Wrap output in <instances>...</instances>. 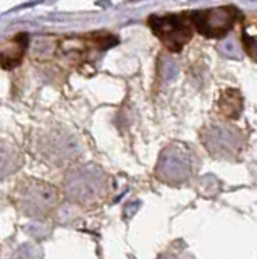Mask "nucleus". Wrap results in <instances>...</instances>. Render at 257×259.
Listing matches in <instances>:
<instances>
[{"label": "nucleus", "mask_w": 257, "mask_h": 259, "mask_svg": "<svg viewBox=\"0 0 257 259\" xmlns=\"http://www.w3.org/2000/svg\"><path fill=\"white\" fill-rule=\"evenodd\" d=\"M13 199L15 204L25 215L44 217L57 206L59 191L55 186L45 182L25 180L15 190Z\"/></svg>", "instance_id": "nucleus-1"}, {"label": "nucleus", "mask_w": 257, "mask_h": 259, "mask_svg": "<svg viewBox=\"0 0 257 259\" xmlns=\"http://www.w3.org/2000/svg\"><path fill=\"white\" fill-rule=\"evenodd\" d=\"M65 191L79 204H92L107 194V177L92 165L76 168L65 178Z\"/></svg>", "instance_id": "nucleus-2"}, {"label": "nucleus", "mask_w": 257, "mask_h": 259, "mask_svg": "<svg viewBox=\"0 0 257 259\" xmlns=\"http://www.w3.org/2000/svg\"><path fill=\"white\" fill-rule=\"evenodd\" d=\"M150 26L159 39L173 52H178L192 36V23L189 16L183 15H167L152 16L149 20Z\"/></svg>", "instance_id": "nucleus-3"}, {"label": "nucleus", "mask_w": 257, "mask_h": 259, "mask_svg": "<svg viewBox=\"0 0 257 259\" xmlns=\"http://www.w3.org/2000/svg\"><path fill=\"white\" fill-rule=\"evenodd\" d=\"M191 23L200 34L207 37H222L235 26L238 18V10L233 7L212 8V10H202L192 13Z\"/></svg>", "instance_id": "nucleus-4"}, {"label": "nucleus", "mask_w": 257, "mask_h": 259, "mask_svg": "<svg viewBox=\"0 0 257 259\" xmlns=\"http://www.w3.org/2000/svg\"><path fill=\"white\" fill-rule=\"evenodd\" d=\"M159 177L168 183H181L191 175V162L180 151L165 152L157 167Z\"/></svg>", "instance_id": "nucleus-5"}, {"label": "nucleus", "mask_w": 257, "mask_h": 259, "mask_svg": "<svg viewBox=\"0 0 257 259\" xmlns=\"http://www.w3.org/2000/svg\"><path fill=\"white\" fill-rule=\"evenodd\" d=\"M20 152L15 146L5 140H0V178L9 177L20 167Z\"/></svg>", "instance_id": "nucleus-6"}, {"label": "nucleus", "mask_w": 257, "mask_h": 259, "mask_svg": "<svg viewBox=\"0 0 257 259\" xmlns=\"http://www.w3.org/2000/svg\"><path fill=\"white\" fill-rule=\"evenodd\" d=\"M25 47H26V37L25 34H20L18 37L15 39H10V40H5L2 44V51H0V65H4L7 67V62L9 63V67H13V65H17L21 59L23 52H25Z\"/></svg>", "instance_id": "nucleus-7"}, {"label": "nucleus", "mask_w": 257, "mask_h": 259, "mask_svg": "<svg viewBox=\"0 0 257 259\" xmlns=\"http://www.w3.org/2000/svg\"><path fill=\"white\" fill-rule=\"evenodd\" d=\"M18 256L21 259H41L42 257V251L39 249L34 245H23L20 248V253Z\"/></svg>", "instance_id": "nucleus-8"}, {"label": "nucleus", "mask_w": 257, "mask_h": 259, "mask_svg": "<svg viewBox=\"0 0 257 259\" xmlns=\"http://www.w3.org/2000/svg\"><path fill=\"white\" fill-rule=\"evenodd\" d=\"M31 235H34V237H45L47 233H49V229H42V227H39L37 224H31L28 229H26Z\"/></svg>", "instance_id": "nucleus-9"}]
</instances>
